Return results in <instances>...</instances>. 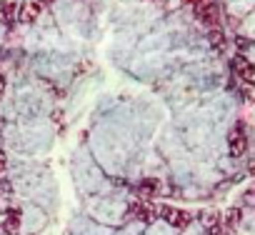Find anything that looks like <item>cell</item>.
Returning <instances> with one entry per match:
<instances>
[{
	"instance_id": "obj_1",
	"label": "cell",
	"mask_w": 255,
	"mask_h": 235,
	"mask_svg": "<svg viewBox=\"0 0 255 235\" xmlns=\"http://www.w3.org/2000/svg\"><path fill=\"white\" fill-rule=\"evenodd\" d=\"M230 68H233V73H235L240 80H245V83H253V80H255V65H253L245 55H235V58L230 60Z\"/></svg>"
},
{
	"instance_id": "obj_2",
	"label": "cell",
	"mask_w": 255,
	"mask_h": 235,
	"mask_svg": "<svg viewBox=\"0 0 255 235\" xmlns=\"http://www.w3.org/2000/svg\"><path fill=\"white\" fill-rule=\"evenodd\" d=\"M228 150H230V155H233V158L245 155V150H248V138H245L243 125H238V128H233V130H230V138H228Z\"/></svg>"
},
{
	"instance_id": "obj_3",
	"label": "cell",
	"mask_w": 255,
	"mask_h": 235,
	"mask_svg": "<svg viewBox=\"0 0 255 235\" xmlns=\"http://www.w3.org/2000/svg\"><path fill=\"white\" fill-rule=\"evenodd\" d=\"M160 215H163L173 228H178V230H183V228L190 225V213H188V210H180V208H160Z\"/></svg>"
},
{
	"instance_id": "obj_4",
	"label": "cell",
	"mask_w": 255,
	"mask_h": 235,
	"mask_svg": "<svg viewBox=\"0 0 255 235\" xmlns=\"http://www.w3.org/2000/svg\"><path fill=\"white\" fill-rule=\"evenodd\" d=\"M40 13H43V3H40V0H25V3L18 8V20L20 23H33V20H38Z\"/></svg>"
},
{
	"instance_id": "obj_5",
	"label": "cell",
	"mask_w": 255,
	"mask_h": 235,
	"mask_svg": "<svg viewBox=\"0 0 255 235\" xmlns=\"http://www.w3.org/2000/svg\"><path fill=\"white\" fill-rule=\"evenodd\" d=\"M198 20L205 23L208 28H218V20H220V8L215 3H203L198 5Z\"/></svg>"
},
{
	"instance_id": "obj_6",
	"label": "cell",
	"mask_w": 255,
	"mask_h": 235,
	"mask_svg": "<svg viewBox=\"0 0 255 235\" xmlns=\"http://www.w3.org/2000/svg\"><path fill=\"white\" fill-rule=\"evenodd\" d=\"M130 215L138 218V220H155L160 213H158L155 208L145 205V203H135V205H130Z\"/></svg>"
},
{
	"instance_id": "obj_7",
	"label": "cell",
	"mask_w": 255,
	"mask_h": 235,
	"mask_svg": "<svg viewBox=\"0 0 255 235\" xmlns=\"http://www.w3.org/2000/svg\"><path fill=\"white\" fill-rule=\"evenodd\" d=\"M15 18H18V8L13 5V0H3V3H0V20L5 25H10Z\"/></svg>"
},
{
	"instance_id": "obj_8",
	"label": "cell",
	"mask_w": 255,
	"mask_h": 235,
	"mask_svg": "<svg viewBox=\"0 0 255 235\" xmlns=\"http://www.w3.org/2000/svg\"><path fill=\"white\" fill-rule=\"evenodd\" d=\"M18 225H20V215H18V213H10L8 220L0 225V235H10V233H15Z\"/></svg>"
},
{
	"instance_id": "obj_9",
	"label": "cell",
	"mask_w": 255,
	"mask_h": 235,
	"mask_svg": "<svg viewBox=\"0 0 255 235\" xmlns=\"http://www.w3.org/2000/svg\"><path fill=\"white\" fill-rule=\"evenodd\" d=\"M138 190H140V195L150 198V195H155V193L160 190V183H158V180H150V178H148V180H143V183H140V188H138Z\"/></svg>"
},
{
	"instance_id": "obj_10",
	"label": "cell",
	"mask_w": 255,
	"mask_h": 235,
	"mask_svg": "<svg viewBox=\"0 0 255 235\" xmlns=\"http://www.w3.org/2000/svg\"><path fill=\"white\" fill-rule=\"evenodd\" d=\"M208 30H210V43H213V45H218V48H223V45H225L223 30H220V28H208Z\"/></svg>"
},
{
	"instance_id": "obj_11",
	"label": "cell",
	"mask_w": 255,
	"mask_h": 235,
	"mask_svg": "<svg viewBox=\"0 0 255 235\" xmlns=\"http://www.w3.org/2000/svg\"><path fill=\"white\" fill-rule=\"evenodd\" d=\"M183 3H188V5H193V8H198V5H203V0H183Z\"/></svg>"
},
{
	"instance_id": "obj_12",
	"label": "cell",
	"mask_w": 255,
	"mask_h": 235,
	"mask_svg": "<svg viewBox=\"0 0 255 235\" xmlns=\"http://www.w3.org/2000/svg\"><path fill=\"white\" fill-rule=\"evenodd\" d=\"M3 93H5V78L0 75V98H3Z\"/></svg>"
},
{
	"instance_id": "obj_13",
	"label": "cell",
	"mask_w": 255,
	"mask_h": 235,
	"mask_svg": "<svg viewBox=\"0 0 255 235\" xmlns=\"http://www.w3.org/2000/svg\"><path fill=\"white\" fill-rule=\"evenodd\" d=\"M3 168H5V155L0 153V173H3Z\"/></svg>"
},
{
	"instance_id": "obj_14",
	"label": "cell",
	"mask_w": 255,
	"mask_h": 235,
	"mask_svg": "<svg viewBox=\"0 0 255 235\" xmlns=\"http://www.w3.org/2000/svg\"><path fill=\"white\" fill-rule=\"evenodd\" d=\"M40 3H53V0H40Z\"/></svg>"
}]
</instances>
